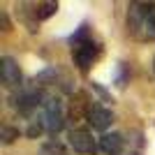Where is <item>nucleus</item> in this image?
I'll use <instances>...</instances> for the list:
<instances>
[{
  "instance_id": "f257e3e1",
  "label": "nucleus",
  "mask_w": 155,
  "mask_h": 155,
  "mask_svg": "<svg viewBox=\"0 0 155 155\" xmlns=\"http://www.w3.org/2000/svg\"><path fill=\"white\" fill-rule=\"evenodd\" d=\"M125 26L137 42H155V2H130Z\"/></svg>"
},
{
  "instance_id": "f03ea898",
  "label": "nucleus",
  "mask_w": 155,
  "mask_h": 155,
  "mask_svg": "<svg viewBox=\"0 0 155 155\" xmlns=\"http://www.w3.org/2000/svg\"><path fill=\"white\" fill-rule=\"evenodd\" d=\"M70 44H72V60L81 72H88L102 56V42L93 35L91 26H86V23L70 37Z\"/></svg>"
},
{
  "instance_id": "7ed1b4c3",
  "label": "nucleus",
  "mask_w": 155,
  "mask_h": 155,
  "mask_svg": "<svg viewBox=\"0 0 155 155\" xmlns=\"http://www.w3.org/2000/svg\"><path fill=\"white\" fill-rule=\"evenodd\" d=\"M16 12H19L21 21L28 26L30 32L39 30V23L46 19H51L53 14L58 12V2H51V0H44V2H21L16 5Z\"/></svg>"
},
{
  "instance_id": "20e7f679",
  "label": "nucleus",
  "mask_w": 155,
  "mask_h": 155,
  "mask_svg": "<svg viewBox=\"0 0 155 155\" xmlns=\"http://www.w3.org/2000/svg\"><path fill=\"white\" fill-rule=\"evenodd\" d=\"M65 118H67V114H65V107L60 102V97L49 95L44 102V109H42V120H44L46 132L56 137L65 127Z\"/></svg>"
},
{
  "instance_id": "39448f33",
  "label": "nucleus",
  "mask_w": 155,
  "mask_h": 155,
  "mask_svg": "<svg viewBox=\"0 0 155 155\" xmlns=\"http://www.w3.org/2000/svg\"><path fill=\"white\" fill-rule=\"evenodd\" d=\"M93 102H95V100H91L88 93H84V91L74 93V95L70 97V104H67V120H70L72 125H79V123H84V120H88Z\"/></svg>"
},
{
  "instance_id": "423d86ee",
  "label": "nucleus",
  "mask_w": 155,
  "mask_h": 155,
  "mask_svg": "<svg viewBox=\"0 0 155 155\" xmlns=\"http://www.w3.org/2000/svg\"><path fill=\"white\" fill-rule=\"evenodd\" d=\"M0 81L7 91H21L23 88V74H21L19 63L9 56L0 58Z\"/></svg>"
},
{
  "instance_id": "0eeeda50",
  "label": "nucleus",
  "mask_w": 155,
  "mask_h": 155,
  "mask_svg": "<svg viewBox=\"0 0 155 155\" xmlns=\"http://www.w3.org/2000/svg\"><path fill=\"white\" fill-rule=\"evenodd\" d=\"M70 146L81 155H95L100 150V141L93 137L91 130H84V127H74L70 132Z\"/></svg>"
},
{
  "instance_id": "6e6552de",
  "label": "nucleus",
  "mask_w": 155,
  "mask_h": 155,
  "mask_svg": "<svg viewBox=\"0 0 155 155\" xmlns=\"http://www.w3.org/2000/svg\"><path fill=\"white\" fill-rule=\"evenodd\" d=\"M86 123L91 125L93 130H107L111 123H114V114H111V109H107L104 104L93 102L91 114H88V120H86Z\"/></svg>"
},
{
  "instance_id": "1a4fd4ad",
  "label": "nucleus",
  "mask_w": 155,
  "mask_h": 155,
  "mask_svg": "<svg viewBox=\"0 0 155 155\" xmlns=\"http://www.w3.org/2000/svg\"><path fill=\"white\" fill-rule=\"evenodd\" d=\"M125 143H127V137L125 134H120V132H107L100 139V150L104 155H118L125 148Z\"/></svg>"
},
{
  "instance_id": "9d476101",
  "label": "nucleus",
  "mask_w": 155,
  "mask_h": 155,
  "mask_svg": "<svg viewBox=\"0 0 155 155\" xmlns=\"http://www.w3.org/2000/svg\"><path fill=\"white\" fill-rule=\"evenodd\" d=\"M39 155H67V153H65V146L58 139H51V141H46L44 146H42Z\"/></svg>"
},
{
  "instance_id": "9b49d317",
  "label": "nucleus",
  "mask_w": 155,
  "mask_h": 155,
  "mask_svg": "<svg viewBox=\"0 0 155 155\" xmlns=\"http://www.w3.org/2000/svg\"><path fill=\"white\" fill-rule=\"evenodd\" d=\"M19 127H12V125H2V130H0V139H2V143H14L16 139H19Z\"/></svg>"
},
{
  "instance_id": "f8f14e48",
  "label": "nucleus",
  "mask_w": 155,
  "mask_h": 155,
  "mask_svg": "<svg viewBox=\"0 0 155 155\" xmlns=\"http://www.w3.org/2000/svg\"><path fill=\"white\" fill-rule=\"evenodd\" d=\"M44 120H42V116L39 118H32L30 120V125H28V130H26V137H30V139H37L42 132H44Z\"/></svg>"
},
{
  "instance_id": "ddd939ff",
  "label": "nucleus",
  "mask_w": 155,
  "mask_h": 155,
  "mask_svg": "<svg viewBox=\"0 0 155 155\" xmlns=\"http://www.w3.org/2000/svg\"><path fill=\"white\" fill-rule=\"evenodd\" d=\"M139 146H141V141H137V139H127L125 148L120 150L118 155H139Z\"/></svg>"
},
{
  "instance_id": "4468645a",
  "label": "nucleus",
  "mask_w": 155,
  "mask_h": 155,
  "mask_svg": "<svg viewBox=\"0 0 155 155\" xmlns=\"http://www.w3.org/2000/svg\"><path fill=\"white\" fill-rule=\"evenodd\" d=\"M0 26H2V32L12 30V23H9V19H7V12H0Z\"/></svg>"
},
{
  "instance_id": "2eb2a0df",
  "label": "nucleus",
  "mask_w": 155,
  "mask_h": 155,
  "mask_svg": "<svg viewBox=\"0 0 155 155\" xmlns=\"http://www.w3.org/2000/svg\"><path fill=\"white\" fill-rule=\"evenodd\" d=\"M153 70H155V63H153Z\"/></svg>"
}]
</instances>
